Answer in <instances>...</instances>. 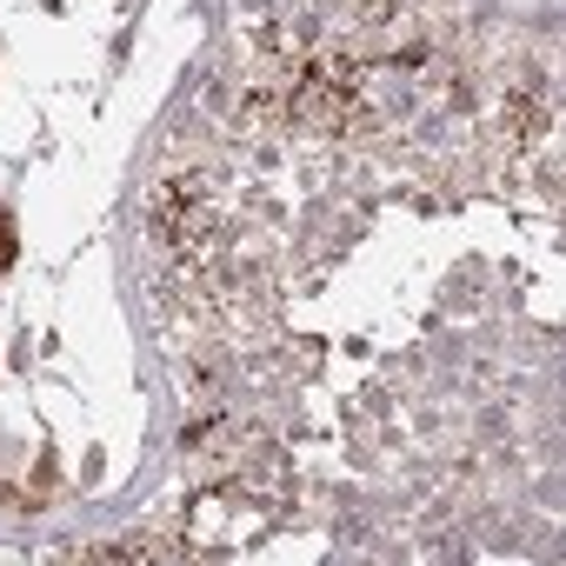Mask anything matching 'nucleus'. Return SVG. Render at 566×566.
Instances as JSON below:
<instances>
[{"label": "nucleus", "instance_id": "f257e3e1", "mask_svg": "<svg viewBox=\"0 0 566 566\" xmlns=\"http://www.w3.org/2000/svg\"><path fill=\"white\" fill-rule=\"evenodd\" d=\"M14 253H21V240H14V220H8V213H0V273H8V266H14Z\"/></svg>", "mask_w": 566, "mask_h": 566}]
</instances>
